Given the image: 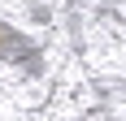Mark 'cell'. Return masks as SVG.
Returning a JSON list of instances; mask_svg holds the SVG:
<instances>
[{"label": "cell", "instance_id": "cell-1", "mask_svg": "<svg viewBox=\"0 0 126 121\" xmlns=\"http://www.w3.org/2000/svg\"><path fill=\"white\" fill-rule=\"evenodd\" d=\"M31 39L22 35V30H13L9 22H0V60H26L31 56Z\"/></svg>", "mask_w": 126, "mask_h": 121}]
</instances>
